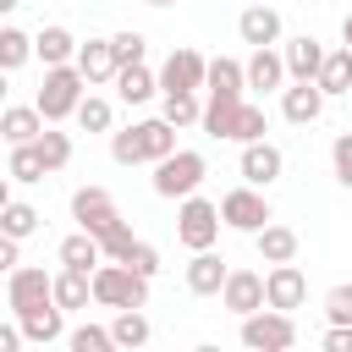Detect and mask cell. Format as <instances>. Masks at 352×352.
<instances>
[{
    "mask_svg": "<svg viewBox=\"0 0 352 352\" xmlns=\"http://www.w3.org/2000/svg\"><path fill=\"white\" fill-rule=\"evenodd\" d=\"M165 154H176V126L165 116H148V121H132L121 132H110V160L116 165H160Z\"/></svg>",
    "mask_w": 352,
    "mask_h": 352,
    "instance_id": "1",
    "label": "cell"
},
{
    "mask_svg": "<svg viewBox=\"0 0 352 352\" xmlns=\"http://www.w3.org/2000/svg\"><path fill=\"white\" fill-rule=\"evenodd\" d=\"M82 88H88V77H82L77 60H66V66H44V82H38V99H33V104L44 110V121H66V116H77Z\"/></svg>",
    "mask_w": 352,
    "mask_h": 352,
    "instance_id": "2",
    "label": "cell"
},
{
    "mask_svg": "<svg viewBox=\"0 0 352 352\" xmlns=\"http://www.w3.org/2000/svg\"><path fill=\"white\" fill-rule=\"evenodd\" d=\"M94 302H104V308H148V275H138L121 258H104L94 270Z\"/></svg>",
    "mask_w": 352,
    "mask_h": 352,
    "instance_id": "3",
    "label": "cell"
},
{
    "mask_svg": "<svg viewBox=\"0 0 352 352\" xmlns=\"http://www.w3.org/2000/svg\"><path fill=\"white\" fill-rule=\"evenodd\" d=\"M242 346H253V352H286V346H297V319L286 314V308H258V314H242Z\"/></svg>",
    "mask_w": 352,
    "mask_h": 352,
    "instance_id": "4",
    "label": "cell"
},
{
    "mask_svg": "<svg viewBox=\"0 0 352 352\" xmlns=\"http://www.w3.org/2000/svg\"><path fill=\"white\" fill-rule=\"evenodd\" d=\"M204 176H209V160L198 148H176V154H165L154 165V192L160 198H187V192H198Z\"/></svg>",
    "mask_w": 352,
    "mask_h": 352,
    "instance_id": "5",
    "label": "cell"
},
{
    "mask_svg": "<svg viewBox=\"0 0 352 352\" xmlns=\"http://www.w3.org/2000/svg\"><path fill=\"white\" fill-rule=\"evenodd\" d=\"M220 226H226L220 204H209V198H198V192L182 198V214H176V242H182V248H192V253H198V248H214Z\"/></svg>",
    "mask_w": 352,
    "mask_h": 352,
    "instance_id": "6",
    "label": "cell"
},
{
    "mask_svg": "<svg viewBox=\"0 0 352 352\" xmlns=\"http://www.w3.org/2000/svg\"><path fill=\"white\" fill-rule=\"evenodd\" d=\"M38 302H55V275H44L38 264H16L6 275V308L11 314H28Z\"/></svg>",
    "mask_w": 352,
    "mask_h": 352,
    "instance_id": "7",
    "label": "cell"
},
{
    "mask_svg": "<svg viewBox=\"0 0 352 352\" xmlns=\"http://www.w3.org/2000/svg\"><path fill=\"white\" fill-rule=\"evenodd\" d=\"M220 214H226V226H231V231H248V236H253V231H264V226H270V198L248 182V187H231V192L220 198Z\"/></svg>",
    "mask_w": 352,
    "mask_h": 352,
    "instance_id": "8",
    "label": "cell"
},
{
    "mask_svg": "<svg viewBox=\"0 0 352 352\" xmlns=\"http://www.w3.org/2000/svg\"><path fill=\"white\" fill-rule=\"evenodd\" d=\"M209 82V60L198 50H170V60L160 66V94H198Z\"/></svg>",
    "mask_w": 352,
    "mask_h": 352,
    "instance_id": "9",
    "label": "cell"
},
{
    "mask_svg": "<svg viewBox=\"0 0 352 352\" xmlns=\"http://www.w3.org/2000/svg\"><path fill=\"white\" fill-rule=\"evenodd\" d=\"M72 220H77L82 231L104 236V231L121 220V209H116V198H110L104 187H77V192H72Z\"/></svg>",
    "mask_w": 352,
    "mask_h": 352,
    "instance_id": "10",
    "label": "cell"
},
{
    "mask_svg": "<svg viewBox=\"0 0 352 352\" xmlns=\"http://www.w3.org/2000/svg\"><path fill=\"white\" fill-rule=\"evenodd\" d=\"M264 297H270V308H302L308 302V275L297 270V264H275L270 275H264Z\"/></svg>",
    "mask_w": 352,
    "mask_h": 352,
    "instance_id": "11",
    "label": "cell"
},
{
    "mask_svg": "<svg viewBox=\"0 0 352 352\" xmlns=\"http://www.w3.org/2000/svg\"><path fill=\"white\" fill-rule=\"evenodd\" d=\"M226 258L214 253V248H198L192 258H187V292L192 297H220V286H226Z\"/></svg>",
    "mask_w": 352,
    "mask_h": 352,
    "instance_id": "12",
    "label": "cell"
},
{
    "mask_svg": "<svg viewBox=\"0 0 352 352\" xmlns=\"http://www.w3.org/2000/svg\"><path fill=\"white\" fill-rule=\"evenodd\" d=\"M220 302L231 308V314H258L270 297H264V275H253V270H231L226 275V286H220Z\"/></svg>",
    "mask_w": 352,
    "mask_h": 352,
    "instance_id": "13",
    "label": "cell"
},
{
    "mask_svg": "<svg viewBox=\"0 0 352 352\" xmlns=\"http://www.w3.org/2000/svg\"><path fill=\"white\" fill-rule=\"evenodd\" d=\"M324 99H330V94H324V88L314 82V77H308V82H292V88L280 94V116H286L292 126H308V121H319Z\"/></svg>",
    "mask_w": 352,
    "mask_h": 352,
    "instance_id": "14",
    "label": "cell"
},
{
    "mask_svg": "<svg viewBox=\"0 0 352 352\" xmlns=\"http://www.w3.org/2000/svg\"><path fill=\"white\" fill-rule=\"evenodd\" d=\"M286 72H292V82H308V77H319V66H324V44L314 38V33H297V38H286Z\"/></svg>",
    "mask_w": 352,
    "mask_h": 352,
    "instance_id": "15",
    "label": "cell"
},
{
    "mask_svg": "<svg viewBox=\"0 0 352 352\" xmlns=\"http://www.w3.org/2000/svg\"><path fill=\"white\" fill-rule=\"evenodd\" d=\"M286 170V160H280V148L275 143H242V182H253V187H270L275 176Z\"/></svg>",
    "mask_w": 352,
    "mask_h": 352,
    "instance_id": "16",
    "label": "cell"
},
{
    "mask_svg": "<svg viewBox=\"0 0 352 352\" xmlns=\"http://www.w3.org/2000/svg\"><path fill=\"white\" fill-rule=\"evenodd\" d=\"M236 33H242V44H253V50L280 44V11H275V6H248V11L236 16Z\"/></svg>",
    "mask_w": 352,
    "mask_h": 352,
    "instance_id": "17",
    "label": "cell"
},
{
    "mask_svg": "<svg viewBox=\"0 0 352 352\" xmlns=\"http://www.w3.org/2000/svg\"><path fill=\"white\" fill-rule=\"evenodd\" d=\"M77 66H82L88 88H94V82H116V72H121V60H116V44H110V38H88V44L77 50Z\"/></svg>",
    "mask_w": 352,
    "mask_h": 352,
    "instance_id": "18",
    "label": "cell"
},
{
    "mask_svg": "<svg viewBox=\"0 0 352 352\" xmlns=\"http://www.w3.org/2000/svg\"><path fill=\"white\" fill-rule=\"evenodd\" d=\"M286 77H292V72H286V55H280L275 44H264V50L248 55V88H264V94H270V88H280Z\"/></svg>",
    "mask_w": 352,
    "mask_h": 352,
    "instance_id": "19",
    "label": "cell"
},
{
    "mask_svg": "<svg viewBox=\"0 0 352 352\" xmlns=\"http://www.w3.org/2000/svg\"><path fill=\"white\" fill-rule=\"evenodd\" d=\"M60 314H66L60 302H38V308L16 314V324H22V336H28V341L50 346V341H60V330H66V324H60Z\"/></svg>",
    "mask_w": 352,
    "mask_h": 352,
    "instance_id": "20",
    "label": "cell"
},
{
    "mask_svg": "<svg viewBox=\"0 0 352 352\" xmlns=\"http://www.w3.org/2000/svg\"><path fill=\"white\" fill-rule=\"evenodd\" d=\"M50 121H44V110L38 104H11L6 116H0V132H6V143H38V132H44Z\"/></svg>",
    "mask_w": 352,
    "mask_h": 352,
    "instance_id": "21",
    "label": "cell"
},
{
    "mask_svg": "<svg viewBox=\"0 0 352 352\" xmlns=\"http://www.w3.org/2000/svg\"><path fill=\"white\" fill-rule=\"evenodd\" d=\"M253 242H258V258L264 264H292L297 258V231L292 226H264V231H253Z\"/></svg>",
    "mask_w": 352,
    "mask_h": 352,
    "instance_id": "22",
    "label": "cell"
},
{
    "mask_svg": "<svg viewBox=\"0 0 352 352\" xmlns=\"http://www.w3.org/2000/svg\"><path fill=\"white\" fill-rule=\"evenodd\" d=\"M55 302H60V308H88V302H94V270L60 264V275H55Z\"/></svg>",
    "mask_w": 352,
    "mask_h": 352,
    "instance_id": "23",
    "label": "cell"
},
{
    "mask_svg": "<svg viewBox=\"0 0 352 352\" xmlns=\"http://www.w3.org/2000/svg\"><path fill=\"white\" fill-rule=\"evenodd\" d=\"M236 110H242V94H209V104H204V132H209V138H231V132H236Z\"/></svg>",
    "mask_w": 352,
    "mask_h": 352,
    "instance_id": "24",
    "label": "cell"
},
{
    "mask_svg": "<svg viewBox=\"0 0 352 352\" xmlns=\"http://www.w3.org/2000/svg\"><path fill=\"white\" fill-rule=\"evenodd\" d=\"M60 264H72V270H99V264H104V248H99V236L77 226V231L60 242Z\"/></svg>",
    "mask_w": 352,
    "mask_h": 352,
    "instance_id": "25",
    "label": "cell"
},
{
    "mask_svg": "<svg viewBox=\"0 0 352 352\" xmlns=\"http://www.w3.org/2000/svg\"><path fill=\"white\" fill-rule=\"evenodd\" d=\"M110 336H116V346H148V336H154V324H148V314L143 308H116V319H110Z\"/></svg>",
    "mask_w": 352,
    "mask_h": 352,
    "instance_id": "26",
    "label": "cell"
},
{
    "mask_svg": "<svg viewBox=\"0 0 352 352\" xmlns=\"http://www.w3.org/2000/svg\"><path fill=\"white\" fill-rule=\"evenodd\" d=\"M77 38H72V28H60V22H50L44 33H38V60L44 66H66V60H77Z\"/></svg>",
    "mask_w": 352,
    "mask_h": 352,
    "instance_id": "27",
    "label": "cell"
},
{
    "mask_svg": "<svg viewBox=\"0 0 352 352\" xmlns=\"http://www.w3.org/2000/svg\"><path fill=\"white\" fill-rule=\"evenodd\" d=\"M314 82H319L324 94H352V44H341V50H330Z\"/></svg>",
    "mask_w": 352,
    "mask_h": 352,
    "instance_id": "28",
    "label": "cell"
},
{
    "mask_svg": "<svg viewBox=\"0 0 352 352\" xmlns=\"http://www.w3.org/2000/svg\"><path fill=\"white\" fill-rule=\"evenodd\" d=\"M154 88H160V77L138 60V66H121L116 72V94L126 99V104H143V99H154Z\"/></svg>",
    "mask_w": 352,
    "mask_h": 352,
    "instance_id": "29",
    "label": "cell"
},
{
    "mask_svg": "<svg viewBox=\"0 0 352 352\" xmlns=\"http://www.w3.org/2000/svg\"><path fill=\"white\" fill-rule=\"evenodd\" d=\"M209 94H242L248 88V66L242 60H231V55H214L209 60V82H204Z\"/></svg>",
    "mask_w": 352,
    "mask_h": 352,
    "instance_id": "30",
    "label": "cell"
},
{
    "mask_svg": "<svg viewBox=\"0 0 352 352\" xmlns=\"http://www.w3.org/2000/svg\"><path fill=\"white\" fill-rule=\"evenodd\" d=\"M6 176H11V182H38V176H50L38 143H11V165H6Z\"/></svg>",
    "mask_w": 352,
    "mask_h": 352,
    "instance_id": "31",
    "label": "cell"
},
{
    "mask_svg": "<svg viewBox=\"0 0 352 352\" xmlns=\"http://www.w3.org/2000/svg\"><path fill=\"white\" fill-rule=\"evenodd\" d=\"M38 220H44V214H38L33 204H22V198H11V204L0 209V231H6V236H16V242H22V236H33V231H38Z\"/></svg>",
    "mask_w": 352,
    "mask_h": 352,
    "instance_id": "32",
    "label": "cell"
},
{
    "mask_svg": "<svg viewBox=\"0 0 352 352\" xmlns=\"http://www.w3.org/2000/svg\"><path fill=\"white\" fill-rule=\"evenodd\" d=\"M28 55H38V38H28L22 28H6V33H0V66H6V72H16Z\"/></svg>",
    "mask_w": 352,
    "mask_h": 352,
    "instance_id": "33",
    "label": "cell"
},
{
    "mask_svg": "<svg viewBox=\"0 0 352 352\" xmlns=\"http://www.w3.org/2000/svg\"><path fill=\"white\" fill-rule=\"evenodd\" d=\"M38 154H44V170H66L72 165V138L66 132H55V121L38 132Z\"/></svg>",
    "mask_w": 352,
    "mask_h": 352,
    "instance_id": "34",
    "label": "cell"
},
{
    "mask_svg": "<svg viewBox=\"0 0 352 352\" xmlns=\"http://www.w3.org/2000/svg\"><path fill=\"white\" fill-rule=\"evenodd\" d=\"M110 99H99V94H82V104H77V126L82 132H110Z\"/></svg>",
    "mask_w": 352,
    "mask_h": 352,
    "instance_id": "35",
    "label": "cell"
},
{
    "mask_svg": "<svg viewBox=\"0 0 352 352\" xmlns=\"http://www.w3.org/2000/svg\"><path fill=\"white\" fill-rule=\"evenodd\" d=\"M170 126H192V121H204V104H198V94H165V110H160Z\"/></svg>",
    "mask_w": 352,
    "mask_h": 352,
    "instance_id": "36",
    "label": "cell"
},
{
    "mask_svg": "<svg viewBox=\"0 0 352 352\" xmlns=\"http://www.w3.org/2000/svg\"><path fill=\"white\" fill-rule=\"evenodd\" d=\"M66 341H72V352H110V346H116V336H110L104 324H77Z\"/></svg>",
    "mask_w": 352,
    "mask_h": 352,
    "instance_id": "37",
    "label": "cell"
},
{
    "mask_svg": "<svg viewBox=\"0 0 352 352\" xmlns=\"http://www.w3.org/2000/svg\"><path fill=\"white\" fill-rule=\"evenodd\" d=\"M258 138H264V110L242 99V110H236V132H231V143H258Z\"/></svg>",
    "mask_w": 352,
    "mask_h": 352,
    "instance_id": "38",
    "label": "cell"
},
{
    "mask_svg": "<svg viewBox=\"0 0 352 352\" xmlns=\"http://www.w3.org/2000/svg\"><path fill=\"white\" fill-rule=\"evenodd\" d=\"M110 44H116V60H121V66H138V60H143V50H148V38H143L138 28H126V33H116Z\"/></svg>",
    "mask_w": 352,
    "mask_h": 352,
    "instance_id": "39",
    "label": "cell"
},
{
    "mask_svg": "<svg viewBox=\"0 0 352 352\" xmlns=\"http://www.w3.org/2000/svg\"><path fill=\"white\" fill-rule=\"evenodd\" d=\"M132 242H138V236H132V226H126V220H116V226H110V231L99 236L104 258H126V253H132Z\"/></svg>",
    "mask_w": 352,
    "mask_h": 352,
    "instance_id": "40",
    "label": "cell"
},
{
    "mask_svg": "<svg viewBox=\"0 0 352 352\" xmlns=\"http://www.w3.org/2000/svg\"><path fill=\"white\" fill-rule=\"evenodd\" d=\"M324 314H330V324H352V286L346 280L324 292Z\"/></svg>",
    "mask_w": 352,
    "mask_h": 352,
    "instance_id": "41",
    "label": "cell"
},
{
    "mask_svg": "<svg viewBox=\"0 0 352 352\" xmlns=\"http://www.w3.org/2000/svg\"><path fill=\"white\" fill-rule=\"evenodd\" d=\"M330 165H336V182L352 187V132H341V138L330 143Z\"/></svg>",
    "mask_w": 352,
    "mask_h": 352,
    "instance_id": "42",
    "label": "cell"
},
{
    "mask_svg": "<svg viewBox=\"0 0 352 352\" xmlns=\"http://www.w3.org/2000/svg\"><path fill=\"white\" fill-rule=\"evenodd\" d=\"M121 264H132L138 275H148V280H154V275H160V248H148V242H132V253H126Z\"/></svg>",
    "mask_w": 352,
    "mask_h": 352,
    "instance_id": "43",
    "label": "cell"
},
{
    "mask_svg": "<svg viewBox=\"0 0 352 352\" xmlns=\"http://www.w3.org/2000/svg\"><path fill=\"white\" fill-rule=\"evenodd\" d=\"M324 346L330 352H352V324H330L324 330Z\"/></svg>",
    "mask_w": 352,
    "mask_h": 352,
    "instance_id": "44",
    "label": "cell"
},
{
    "mask_svg": "<svg viewBox=\"0 0 352 352\" xmlns=\"http://www.w3.org/2000/svg\"><path fill=\"white\" fill-rule=\"evenodd\" d=\"M0 264L16 270V236H0Z\"/></svg>",
    "mask_w": 352,
    "mask_h": 352,
    "instance_id": "45",
    "label": "cell"
},
{
    "mask_svg": "<svg viewBox=\"0 0 352 352\" xmlns=\"http://www.w3.org/2000/svg\"><path fill=\"white\" fill-rule=\"evenodd\" d=\"M341 38H346V44H352V16H346V22H341Z\"/></svg>",
    "mask_w": 352,
    "mask_h": 352,
    "instance_id": "46",
    "label": "cell"
},
{
    "mask_svg": "<svg viewBox=\"0 0 352 352\" xmlns=\"http://www.w3.org/2000/svg\"><path fill=\"white\" fill-rule=\"evenodd\" d=\"M16 6H22V0H0V11H16Z\"/></svg>",
    "mask_w": 352,
    "mask_h": 352,
    "instance_id": "47",
    "label": "cell"
},
{
    "mask_svg": "<svg viewBox=\"0 0 352 352\" xmlns=\"http://www.w3.org/2000/svg\"><path fill=\"white\" fill-rule=\"evenodd\" d=\"M143 6H176V0H143Z\"/></svg>",
    "mask_w": 352,
    "mask_h": 352,
    "instance_id": "48",
    "label": "cell"
}]
</instances>
